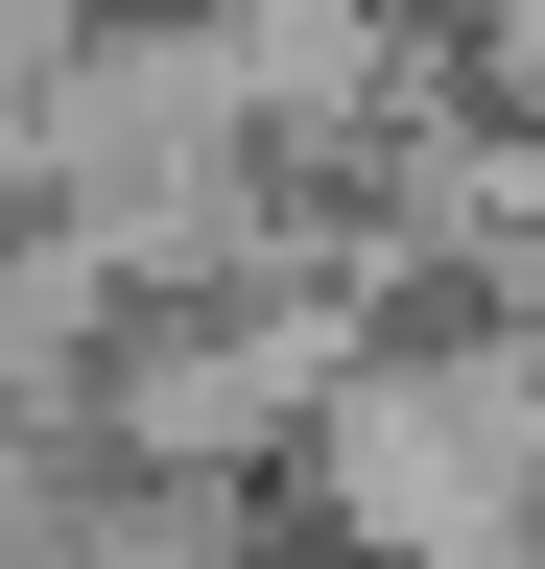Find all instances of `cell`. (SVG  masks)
Returning a JSON list of instances; mask_svg holds the SVG:
<instances>
[{"mask_svg": "<svg viewBox=\"0 0 545 569\" xmlns=\"http://www.w3.org/2000/svg\"><path fill=\"white\" fill-rule=\"evenodd\" d=\"M48 71H72V0H0V167H24V119H48Z\"/></svg>", "mask_w": 545, "mask_h": 569, "instance_id": "6da1fadb", "label": "cell"}, {"mask_svg": "<svg viewBox=\"0 0 545 569\" xmlns=\"http://www.w3.org/2000/svg\"><path fill=\"white\" fill-rule=\"evenodd\" d=\"M474 71H498V96L545 119V0H474Z\"/></svg>", "mask_w": 545, "mask_h": 569, "instance_id": "7a4b0ae2", "label": "cell"}]
</instances>
